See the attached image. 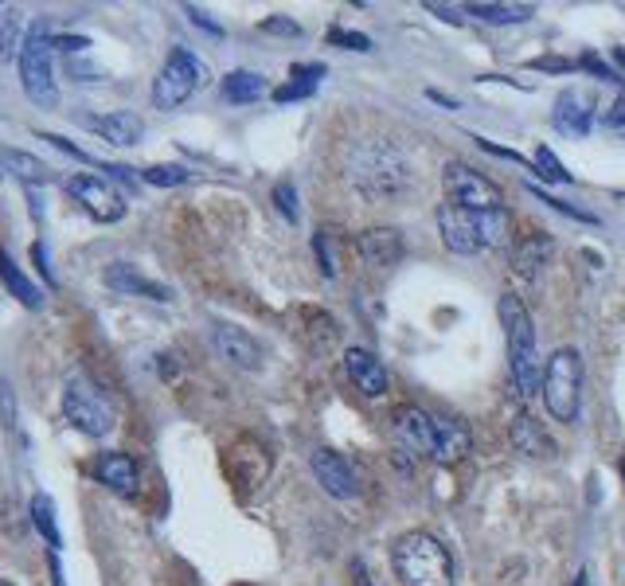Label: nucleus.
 Returning a JSON list of instances; mask_svg holds the SVG:
<instances>
[{"instance_id":"40","label":"nucleus","mask_w":625,"mask_h":586,"mask_svg":"<svg viewBox=\"0 0 625 586\" xmlns=\"http://www.w3.org/2000/svg\"><path fill=\"white\" fill-rule=\"evenodd\" d=\"M606 121L614 125V130H625V98L622 103H614V110L606 113Z\"/></svg>"},{"instance_id":"3","label":"nucleus","mask_w":625,"mask_h":586,"mask_svg":"<svg viewBox=\"0 0 625 586\" xmlns=\"http://www.w3.org/2000/svg\"><path fill=\"white\" fill-rule=\"evenodd\" d=\"M501 325H504V340H508V363H513V380L516 391L524 399L540 391V356H536V328L532 316L524 309V301L516 294H504L501 298Z\"/></svg>"},{"instance_id":"45","label":"nucleus","mask_w":625,"mask_h":586,"mask_svg":"<svg viewBox=\"0 0 625 586\" xmlns=\"http://www.w3.org/2000/svg\"><path fill=\"white\" fill-rule=\"evenodd\" d=\"M622 477H625V457H622Z\"/></svg>"},{"instance_id":"33","label":"nucleus","mask_w":625,"mask_h":586,"mask_svg":"<svg viewBox=\"0 0 625 586\" xmlns=\"http://www.w3.org/2000/svg\"><path fill=\"white\" fill-rule=\"evenodd\" d=\"M328 44H340L348 51H372V39L360 36V32H345V28H328Z\"/></svg>"},{"instance_id":"30","label":"nucleus","mask_w":625,"mask_h":586,"mask_svg":"<svg viewBox=\"0 0 625 586\" xmlns=\"http://www.w3.org/2000/svg\"><path fill=\"white\" fill-rule=\"evenodd\" d=\"M536 172H540L543 180H551V184H570V172L563 168V160L555 157L551 150H536Z\"/></svg>"},{"instance_id":"12","label":"nucleus","mask_w":625,"mask_h":586,"mask_svg":"<svg viewBox=\"0 0 625 586\" xmlns=\"http://www.w3.org/2000/svg\"><path fill=\"white\" fill-rule=\"evenodd\" d=\"M212 345L215 352L224 356L227 363L243 368V372H259L262 368V345L254 340L247 328H235V325H215L212 328Z\"/></svg>"},{"instance_id":"26","label":"nucleus","mask_w":625,"mask_h":586,"mask_svg":"<svg viewBox=\"0 0 625 586\" xmlns=\"http://www.w3.org/2000/svg\"><path fill=\"white\" fill-rule=\"evenodd\" d=\"M32 524L39 528V536H44V543L59 555V548H63V536H59V524H56V504H51V497L39 493L36 501H32Z\"/></svg>"},{"instance_id":"27","label":"nucleus","mask_w":625,"mask_h":586,"mask_svg":"<svg viewBox=\"0 0 625 586\" xmlns=\"http://www.w3.org/2000/svg\"><path fill=\"white\" fill-rule=\"evenodd\" d=\"M477 224H481V247H504L508 235H513V219L504 207L496 212H477Z\"/></svg>"},{"instance_id":"39","label":"nucleus","mask_w":625,"mask_h":586,"mask_svg":"<svg viewBox=\"0 0 625 586\" xmlns=\"http://www.w3.org/2000/svg\"><path fill=\"white\" fill-rule=\"evenodd\" d=\"M536 71H570V67H575V63H570V59H536Z\"/></svg>"},{"instance_id":"41","label":"nucleus","mask_w":625,"mask_h":586,"mask_svg":"<svg viewBox=\"0 0 625 586\" xmlns=\"http://www.w3.org/2000/svg\"><path fill=\"white\" fill-rule=\"evenodd\" d=\"M188 16H192V24H200V28H207V32H212V36H219V24H212V20H207L204 12L188 9Z\"/></svg>"},{"instance_id":"18","label":"nucleus","mask_w":625,"mask_h":586,"mask_svg":"<svg viewBox=\"0 0 625 586\" xmlns=\"http://www.w3.org/2000/svg\"><path fill=\"white\" fill-rule=\"evenodd\" d=\"M86 130H94L98 137H106L110 145H137L141 133H145V121L130 110H113L103 118H86Z\"/></svg>"},{"instance_id":"9","label":"nucleus","mask_w":625,"mask_h":586,"mask_svg":"<svg viewBox=\"0 0 625 586\" xmlns=\"http://www.w3.org/2000/svg\"><path fill=\"white\" fill-rule=\"evenodd\" d=\"M67 192L75 195L79 204H83V212L94 215L98 224H118L125 215L122 192H118L106 177H98V172H79V177H71L67 180Z\"/></svg>"},{"instance_id":"24","label":"nucleus","mask_w":625,"mask_h":586,"mask_svg":"<svg viewBox=\"0 0 625 586\" xmlns=\"http://www.w3.org/2000/svg\"><path fill=\"white\" fill-rule=\"evenodd\" d=\"M0 282H4V286L12 289V298H20V306H28V309L44 306V294H39V289L16 271V262H12L4 251H0Z\"/></svg>"},{"instance_id":"43","label":"nucleus","mask_w":625,"mask_h":586,"mask_svg":"<svg viewBox=\"0 0 625 586\" xmlns=\"http://www.w3.org/2000/svg\"><path fill=\"white\" fill-rule=\"evenodd\" d=\"M614 63L625 67V47H614Z\"/></svg>"},{"instance_id":"4","label":"nucleus","mask_w":625,"mask_h":586,"mask_svg":"<svg viewBox=\"0 0 625 586\" xmlns=\"http://www.w3.org/2000/svg\"><path fill=\"white\" fill-rule=\"evenodd\" d=\"M63 415L67 422L75 430H83V434L91 438H103L113 430V422H118V410H113L110 395H106L103 387L94 380H86L83 372L67 375L63 383Z\"/></svg>"},{"instance_id":"35","label":"nucleus","mask_w":625,"mask_h":586,"mask_svg":"<svg viewBox=\"0 0 625 586\" xmlns=\"http://www.w3.org/2000/svg\"><path fill=\"white\" fill-rule=\"evenodd\" d=\"M313 86L317 83H305V79H298V83H286L274 91V103H298V98H309L313 94Z\"/></svg>"},{"instance_id":"23","label":"nucleus","mask_w":625,"mask_h":586,"mask_svg":"<svg viewBox=\"0 0 625 586\" xmlns=\"http://www.w3.org/2000/svg\"><path fill=\"white\" fill-rule=\"evenodd\" d=\"M262 94H266V79L254 75V71H231V75L224 79V98L235 106L259 103Z\"/></svg>"},{"instance_id":"2","label":"nucleus","mask_w":625,"mask_h":586,"mask_svg":"<svg viewBox=\"0 0 625 586\" xmlns=\"http://www.w3.org/2000/svg\"><path fill=\"white\" fill-rule=\"evenodd\" d=\"M392 567L402 586H454V559L430 531H407L392 548Z\"/></svg>"},{"instance_id":"44","label":"nucleus","mask_w":625,"mask_h":586,"mask_svg":"<svg viewBox=\"0 0 625 586\" xmlns=\"http://www.w3.org/2000/svg\"><path fill=\"white\" fill-rule=\"evenodd\" d=\"M575 586H587V575H579V578H575Z\"/></svg>"},{"instance_id":"31","label":"nucleus","mask_w":625,"mask_h":586,"mask_svg":"<svg viewBox=\"0 0 625 586\" xmlns=\"http://www.w3.org/2000/svg\"><path fill=\"white\" fill-rule=\"evenodd\" d=\"M141 180H145V184H157V188H177L188 180V168L184 165H153L141 172Z\"/></svg>"},{"instance_id":"38","label":"nucleus","mask_w":625,"mask_h":586,"mask_svg":"<svg viewBox=\"0 0 625 586\" xmlns=\"http://www.w3.org/2000/svg\"><path fill=\"white\" fill-rule=\"evenodd\" d=\"M262 32H278V36H301L298 24H293V20H281V16L266 20V24H262Z\"/></svg>"},{"instance_id":"1","label":"nucleus","mask_w":625,"mask_h":586,"mask_svg":"<svg viewBox=\"0 0 625 586\" xmlns=\"http://www.w3.org/2000/svg\"><path fill=\"white\" fill-rule=\"evenodd\" d=\"M348 180H352L356 192H364L368 200H395V195H402L407 184H411V165H407L399 145L364 141V145H356L352 157H348Z\"/></svg>"},{"instance_id":"19","label":"nucleus","mask_w":625,"mask_h":586,"mask_svg":"<svg viewBox=\"0 0 625 586\" xmlns=\"http://www.w3.org/2000/svg\"><path fill=\"white\" fill-rule=\"evenodd\" d=\"M98 481L110 489V493H118V497H133L137 493V481H141V474H137V462H133L130 454H106L103 462H98Z\"/></svg>"},{"instance_id":"15","label":"nucleus","mask_w":625,"mask_h":586,"mask_svg":"<svg viewBox=\"0 0 625 586\" xmlns=\"http://www.w3.org/2000/svg\"><path fill=\"white\" fill-rule=\"evenodd\" d=\"M345 372L356 387L364 391L368 399H380L383 391H387V372H383V363L375 360V352H368V348H348Z\"/></svg>"},{"instance_id":"29","label":"nucleus","mask_w":625,"mask_h":586,"mask_svg":"<svg viewBox=\"0 0 625 586\" xmlns=\"http://www.w3.org/2000/svg\"><path fill=\"white\" fill-rule=\"evenodd\" d=\"M4 165H9L20 180H28V184H32V180H44V177H47V168L39 165L36 157H28V153H20V150L4 153Z\"/></svg>"},{"instance_id":"8","label":"nucleus","mask_w":625,"mask_h":586,"mask_svg":"<svg viewBox=\"0 0 625 586\" xmlns=\"http://www.w3.org/2000/svg\"><path fill=\"white\" fill-rule=\"evenodd\" d=\"M442 184H446L449 204L466 207V212H496V207H504L501 184H493V180L481 177L477 168L461 165V160H449L442 168Z\"/></svg>"},{"instance_id":"36","label":"nucleus","mask_w":625,"mask_h":586,"mask_svg":"<svg viewBox=\"0 0 625 586\" xmlns=\"http://www.w3.org/2000/svg\"><path fill=\"white\" fill-rule=\"evenodd\" d=\"M579 67H587V71H590V75H594V79H606V83H617V75H614V71H610V67L602 63V59H598V56H582V59H579Z\"/></svg>"},{"instance_id":"42","label":"nucleus","mask_w":625,"mask_h":586,"mask_svg":"<svg viewBox=\"0 0 625 586\" xmlns=\"http://www.w3.org/2000/svg\"><path fill=\"white\" fill-rule=\"evenodd\" d=\"M51 578H56V586H63V571H59V555L51 551Z\"/></svg>"},{"instance_id":"14","label":"nucleus","mask_w":625,"mask_h":586,"mask_svg":"<svg viewBox=\"0 0 625 586\" xmlns=\"http://www.w3.org/2000/svg\"><path fill=\"white\" fill-rule=\"evenodd\" d=\"M356 254L368 266H375V271L395 266L402 259V231H395V227H372V231H364L356 239Z\"/></svg>"},{"instance_id":"34","label":"nucleus","mask_w":625,"mask_h":586,"mask_svg":"<svg viewBox=\"0 0 625 586\" xmlns=\"http://www.w3.org/2000/svg\"><path fill=\"white\" fill-rule=\"evenodd\" d=\"M274 204H278V212L290 219V224H298V195H293L290 184H278L274 188Z\"/></svg>"},{"instance_id":"22","label":"nucleus","mask_w":625,"mask_h":586,"mask_svg":"<svg viewBox=\"0 0 625 586\" xmlns=\"http://www.w3.org/2000/svg\"><path fill=\"white\" fill-rule=\"evenodd\" d=\"M555 125L570 137H582L590 130V103L579 91H563L555 98Z\"/></svg>"},{"instance_id":"16","label":"nucleus","mask_w":625,"mask_h":586,"mask_svg":"<svg viewBox=\"0 0 625 586\" xmlns=\"http://www.w3.org/2000/svg\"><path fill=\"white\" fill-rule=\"evenodd\" d=\"M551 251H555V242H551V235H524L520 242H516L513 251V271L520 274L524 282H536L543 274V266L551 262Z\"/></svg>"},{"instance_id":"5","label":"nucleus","mask_w":625,"mask_h":586,"mask_svg":"<svg viewBox=\"0 0 625 586\" xmlns=\"http://www.w3.org/2000/svg\"><path fill=\"white\" fill-rule=\"evenodd\" d=\"M20 83L32 103L51 110L59 103V86H56V36L47 28H32V36L24 39L20 51Z\"/></svg>"},{"instance_id":"7","label":"nucleus","mask_w":625,"mask_h":586,"mask_svg":"<svg viewBox=\"0 0 625 586\" xmlns=\"http://www.w3.org/2000/svg\"><path fill=\"white\" fill-rule=\"evenodd\" d=\"M204 83H207V67L200 63L188 47H177V51L165 59V67H160L157 83H153V106H157V110H177V106H184Z\"/></svg>"},{"instance_id":"37","label":"nucleus","mask_w":625,"mask_h":586,"mask_svg":"<svg viewBox=\"0 0 625 586\" xmlns=\"http://www.w3.org/2000/svg\"><path fill=\"white\" fill-rule=\"evenodd\" d=\"M317 259H321V271H325V278H333L336 262H333V254H328V235L325 231H317Z\"/></svg>"},{"instance_id":"21","label":"nucleus","mask_w":625,"mask_h":586,"mask_svg":"<svg viewBox=\"0 0 625 586\" xmlns=\"http://www.w3.org/2000/svg\"><path fill=\"white\" fill-rule=\"evenodd\" d=\"M508 438H513L516 454H524V457H551L555 454V442H551L548 430H543L532 415H516Z\"/></svg>"},{"instance_id":"6","label":"nucleus","mask_w":625,"mask_h":586,"mask_svg":"<svg viewBox=\"0 0 625 586\" xmlns=\"http://www.w3.org/2000/svg\"><path fill=\"white\" fill-rule=\"evenodd\" d=\"M579 395H582V360L575 348H560L543 368V403H548L555 422L579 419Z\"/></svg>"},{"instance_id":"11","label":"nucleus","mask_w":625,"mask_h":586,"mask_svg":"<svg viewBox=\"0 0 625 586\" xmlns=\"http://www.w3.org/2000/svg\"><path fill=\"white\" fill-rule=\"evenodd\" d=\"M392 430L407 454L434 457V415H426L422 407H399L392 415Z\"/></svg>"},{"instance_id":"10","label":"nucleus","mask_w":625,"mask_h":586,"mask_svg":"<svg viewBox=\"0 0 625 586\" xmlns=\"http://www.w3.org/2000/svg\"><path fill=\"white\" fill-rule=\"evenodd\" d=\"M438 231H442V242H446L454 254L485 251V247H481V224H477V212H466V207L449 204V200L438 207Z\"/></svg>"},{"instance_id":"28","label":"nucleus","mask_w":625,"mask_h":586,"mask_svg":"<svg viewBox=\"0 0 625 586\" xmlns=\"http://www.w3.org/2000/svg\"><path fill=\"white\" fill-rule=\"evenodd\" d=\"M20 28H24L20 12H4L0 16V63H20V51H24Z\"/></svg>"},{"instance_id":"17","label":"nucleus","mask_w":625,"mask_h":586,"mask_svg":"<svg viewBox=\"0 0 625 586\" xmlns=\"http://www.w3.org/2000/svg\"><path fill=\"white\" fill-rule=\"evenodd\" d=\"M469 450H473V434L466 422L434 415V462H461Z\"/></svg>"},{"instance_id":"20","label":"nucleus","mask_w":625,"mask_h":586,"mask_svg":"<svg viewBox=\"0 0 625 586\" xmlns=\"http://www.w3.org/2000/svg\"><path fill=\"white\" fill-rule=\"evenodd\" d=\"M106 286L118 289V294H137V298H149V301H168V289L160 286V282L145 278V274H137L133 266H125V262H113L110 271H106Z\"/></svg>"},{"instance_id":"46","label":"nucleus","mask_w":625,"mask_h":586,"mask_svg":"<svg viewBox=\"0 0 625 586\" xmlns=\"http://www.w3.org/2000/svg\"><path fill=\"white\" fill-rule=\"evenodd\" d=\"M0 586H4V583H0Z\"/></svg>"},{"instance_id":"25","label":"nucleus","mask_w":625,"mask_h":586,"mask_svg":"<svg viewBox=\"0 0 625 586\" xmlns=\"http://www.w3.org/2000/svg\"><path fill=\"white\" fill-rule=\"evenodd\" d=\"M466 12L485 20V24H524V20H532V4H466Z\"/></svg>"},{"instance_id":"32","label":"nucleus","mask_w":625,"mask_h":586,"mask_svg":"<svg viewBox=\"0 0 625 586\" xmlns=\"http://www.w3.org/2000/svg\"><path fill=\"white\" fill-rule=\"evenodd\" d=\"M532 195H536V200H543V204H548V207H555V212H560V215H567V219H575V224H590V227L598 224V219H594V215H590V212H582V207H570L567 200H555V195L540 192V188H532Z\"/></svg>"},{"instance_id":"13","label":"nucleus","mask_w":625,"mask_h":586,"mask_svg":"<svg viewBox=\"0 0 625 586\" xmlns=\"http://www.w3.org/2000/svg\"><path fill=\"white\" fill-rule=\"evenodd\" d=\"M313 477H317L321 489H325L328 497H336V501H348V497L360 493L352 466H348L336 450H317V454H313Z\"/></svg>"}]
</instances>
